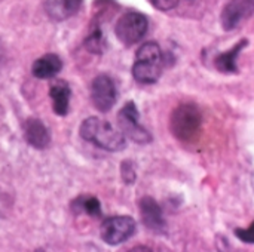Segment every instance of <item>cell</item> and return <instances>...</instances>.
I'll return each instance as SVG.
<instances>
[{
    "label": "cell",
    "mask_w": 254,
    "mask_h": 252,
    "mask_svg": "<svg viewBox=\"0 0 254 252\" xmlns=\"http://www.w3.org/2000/svg\"><path fill=\"white\" fill-rule=\"evenodd\" d=\"M80 137L109 151H119L127 146L125 134L100 117H88L83 120L80 125Z\"/></svg>",
    "instance_id": "cell-1"
},
{
    "label": "cell",
    "mask_w": 254,
    "mask_h": 252,
    "mask_svg": "<svg viewBox=\"0 0 254 252\" xmlns=\"http://www.w3.org/2000/svg\"><path fill=\"white\" fill-rule=\"evenodd\" d=\"M162 74V50L158 43L147 42L141 45L132 65V76L137 82L150 85L158 82Z\"/></svg>",
    "instance_id": "cell-2"
},
{
    "label": "cell",
    "mask_w": 254,
    "mask_h": 252,
    "mask_svg": "<svg viewBox=\"0 0 254 252\" xmlns=\"http://www.w3.org/2000/svg\"><path fill=\"white\" fill-rule=\"evenodd\" d=\"M202 126V116L196 105L182 104L179 105L170 120L171 134L183 143H192L199 137Z\"/></svg>",
    "instance_id": "cell-3"
},
{
    "label": "cell",
    "mask_w": 254,
    "mask_h": 252,
    "mask_svg": "<svg viewBox=\"0 0 254 252\" xmlns=\"http://www.w3.org/2000/svg\"><path fill=\"white\" fill-rule=\"evenodd\" d=\"M149 27V21L147 18L140 13V12H127L125 15H122L116 24V36L118 39L127 45L131 46L137 42H140Z\"/></svg>",
    "instance_id": "cell-4"
},
{
    "label": "cell",
    "mask_w": 254,
    "mask_h": 252,
    "mask_svg": "<svg viewBox=\"0 0 254 252\" xmlns=\"http://www.w3.org/2000/svg\"><path fill=\"white\" fill-rule=\"evenodd\" d=\"M135 232V221L128 215H118L101 224L100 235L107 245H119L127 242Z\"/></svg>",
    "instance_id": "cell-5"
},
{
    "label": "cell",
    "mask_w": 254,
    "mask_h": 252,
    "mask_svg": "<svg viewBox=\"0 0 254 252\" xmlns=\"http://www.w3.org/2000/svg\"><path fill=\"white\" fill-rule=\"evenodd\" d=\"M140 116H138V110L135 107V104L132 101H128L122 110L119 111L118 120H119V126L121 131L125 134V137L131 138L132 141L138 143V144H146L150 143L152 137L150 134L140 125L138 122Z\"/></svg>",
    "instance_id": "cell-6"
},
{
    "label": "cell",
    "mask_w": 254,
    "mask_h": 252,
    "mask_svg": "<svg viewBox=\"0 0 254 252\" xmlns=\"http://www.w3.org/2000/svg\"><path fill=\"white\" fill-rule=\"evenodd\" d=\"M91 98H92L94 107L98 111L107 113L109 110H112V107L115 105L116 98H118V91H116L115 82L106 74L95 77L92 82Z\"/></svg>",
    "instance_id": "cell-7"
},
{
    "label": "cell",
    "mask_w": 254,
    "mask_h": 252,
    "mask_svg": "<svg viewBox=\"0 0 254 252\" xmlns=\"http://www.w3.org/2000/svg\"><path fill=\"white\" fill-rule=\"evenodd\" d=\"M254 13V0H231L222 10V27L229 31L237 28L243 21Z\"/></svg>",
    "instance_id": "cell-8"
},
{
    "label": "cell",
    "mask_w": 254,
    "mask_h": 252,
    "mask_svg": "<svg viewBox=\"0 0 254 252\" xmlns=\"http://www.w3.org/2000/svg\"><path fill=\"white\" fill-rule=\"evenodd\" d=\"M140 212H141L143 223L147 229L156 233L165 232V220H164L162 211L152 198L146 196L140 201Z\"/></svg>",
    "instance_id": "cell-9"
},
{
    "label": "cell",
    "mask_w": 254,
    "mask_h": 252,
    "mask_svg": "<svg viewBox=\"0 0 254 252\" xmlns=\"http://www.w3.org/2000/svg\"><path fill=\"white\" fill-rule=\"evenodd\" d=\"M24 137L30 146L43 150L51 143V134L42 120L30 117L24 122Z\"/></svg>",
    "instance_id": "cell-10"
},
{
    "label": "cell",
    "mask_w": 254,
    "mask_h": 252,
    "mask_svg": "<svg viewBox=\"0 0 254 252\" xmlns=\"http://www.w3.org/2000/svg\"><path fill=\"white\" fill-rule=\"evenodd\" d=\"M82 0H45V10L54 21H65L76 15Z\"/></svg>",
    "instance_id": "cell-11"
},
{
    "label": "cell",
    "mask_w": 254,
    "mask_h": 252,
    "mask_svg": "<svg viewBox=\"0 0 254 252\" xmlns=\"http://www.w3.org/2000/svg\"><path fill=\"white\" fill-rule=\"evenodd\" d=\"M49 95L52 98L54 111L58 116H65L70 108V95H71V89H70L68 83L64 80L54 82L51 86Z\"/></svg>",
    "instance_id": "cell-12"
},
{
    "label": "cell",
    "mask_w": 254,
    "mask_h": 252,
    "mask_svg": "<svg viewBox=\"0 0 254 252\" xmlns=\"http://www.w3.org/2000/svg\"><path fill=\"white\" fill-rule=\"evenodd\" d=\"M63 68V62L58 55L55 53H48L39 59L34 61L33 64V76L37 79H52L55 77Z\"/></svg>",
    "instance_id": "cell-13"
},
{
    "label": "cell",
    "mask_w": 254,
    "mask_h": 252,
    "mask_svg": "<svg viewBox=\"0 0 254 252\" xmlns=\"http://www.w3.org/2000/svg\"><path fill=\"white\" fill-rule=\"evenodd\" d=\"M246 46H247V40H241L232 49H229L228 52L220 53L214 59V64H216L217 70L219 71H223V73H237V59H238L240 52Z\"/></svg>",
    "instance_id": "cell-14"
},
{
    "label": "cell",
    "mask_w": 254,
    "mask_h": 252,
    "mask_svg": "<svg viewBox=\"0 0 254 252\" xmlns=\"http://www.w3.org/2000/svg\"><path fill=\"white\" fill-rule=\"evenodd\" d=\"M74 211L80 209L82 212L92 215V217H100L101 215V205L100 201L94 196H82L73 202Z\"/></svg>",
    "instance_id": "cell-15"
},
{
    "label": "cell",
    "mask_w": 254,
    "mask_h": 252,
    "mask_svg": "<svg viewBox=\"0 0 254 252\" xmlns=\"http://www.w3.org/2000/svg\"><path fill=\"white\" fill-rule=\"evenodd\" d=\"M85 46L88 50L94 52V53H101L103 48H104V40H103V34L100 30H95L85 42Z\"/></svg>",
    "instance_id": "cell-16"
},
{
    "label": "cell",
    "mask_w": 254,
    "mask_h": 252,
    "mask_svg": "<svg viewBox=\"0 0 254 252\" xmlns=\"http://www.w3.org/2000/svg\"><path fill=\"white\" fill-rule=\"evenodd\" d=\"M235 236L246 244L254 245V221L252 223V226L249 229H237L235 230Z\"/></svg>",
    "instance_id": "cell-17"
},
{
    "label": "cell",
    "mask_w": 254,
    "mask_h": 252,
    "mask_svg": "<svg viewBox=\"0 0 254 252\" xmlns=\"http://www.w3.org/2000/svg\"><path fill=\"white\" fill-rule=\"evenodd\" d=\"M122 177L127 184H132L135 180V174H134V169H132V165L129 160H125L122 165Z\"/></svg>",
    "instance_id": "cell-18"
},
{
    "label": "cell",
    "mask_w": 254,
    "mask_h": 252,
    "mask_svg": "<svg viewBox=\"0 0 254 252\" xmlns=\"http://www.w3.org/2000/svg\"><path fill=\"white\" fill-rule=\"evenodd\" d=\"M152 4L159 10H170L177 6L179 0H150Z\"/></svg>",
    "instance_id": "cell-19"
},
{
    "label": "cell",
    "mask_w": 254,
    "mask_h": 252,
    "mask_svg": "<svg viewBox=\"0 0 254 252\" xmlns=\"http://www.w3.org/2000/svg\"><path fill=\"white\" fill-rule=\"evenodd\" d=\"M9 209H10V201L7 199V196L0 193V218H3Z\"/></svg>",
    "instance_id": "cell-20"
}]
</instances>
